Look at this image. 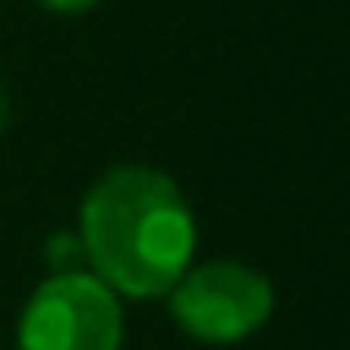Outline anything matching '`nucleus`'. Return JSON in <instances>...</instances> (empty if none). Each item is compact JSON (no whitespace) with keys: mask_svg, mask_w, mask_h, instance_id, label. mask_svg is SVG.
Returning a JSON list of instances; mask_svg holds the SVG:
<instances>
[{"mask_svg":"<svg viewBox=\"0 0 350 350\" xmlns=\"http://www.w3.org/2000/svg\"><path fill=\"white\" fill-rule=\"evenodd\" d=\"M124 310L94 271H58L27 297L18 350H120Z\"/></svg>","mask_w":350,"mask_h":350,"instance_id":"nucleus-3","label":"nucleus"},{"mask_svg":"<svg viewBox=\"0 0 350 350\" xmlns=\"http://www.w3.org/2000/svg\"><path fill=\"white\" fill-rule=\"evenodd\" d=\"M85 262L116 297H164L196 262V213L151 164H116L80 204Z\"/></svg>","mask_w":350,"mask_h":350,"instance_id":"nucleus-1","label":"nucleus"},{"mask_svg":"<svg viewBox=\"0 0 350 350\" xmlns=\"http://www.w3.org/2000/svg\"><path fill=\"white\" fill-rule=\"evenodd\" d=\"M40 9H53V14H89V9H98L103 0H36Z\"/></svg>","mask_w":350,"mask_h":350,"instance_id":"nucleus-4","label":"nucleus"},{"mask_svg":"<svg viewBox=\"0 0 350 350\" xmlns=\"http://www.w3.org/2000/svg\"><path fill=\"white\" fill-rule=\"evenodd\" d=\"M169 310L187 337L204 346H235L266 328L275 315V288L257 266L244 262H191L169 293Z\"/></svg>","mask_w":350,"mask_h":350,"instance_id":"nucleus-2","label":"nucleus"},{"mask_svg":"<svg viewBox=\"0 0 350 350\" xmlns=\"http://www.w3.org/2000/svg\"><path fill=\"white\" fill-rule=\"evenodd\" d=\"M9 129V94H5V85H0V133Z\"/></svg>","mask_w":350,"mask_h":350,"instance_id":"nucleus-5","label":"nucleus"}]
</instances>
